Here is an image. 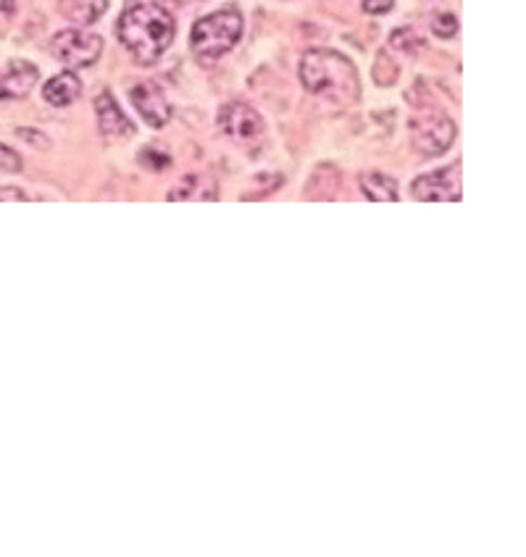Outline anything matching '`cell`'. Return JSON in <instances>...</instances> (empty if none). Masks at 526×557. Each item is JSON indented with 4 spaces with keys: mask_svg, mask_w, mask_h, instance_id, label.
<instances>
[{
    "mask_svg": "<svg viewBox=\"0 0 526 557\" xmlns=\"http://www.w3.org/2000/svg\"><path fill=\"white\" fill-rule=\"evenodd\" d=\"M360 189L369 200L377 202H395L397 200V182L382 171H366L360 174Z\"/></svg>",
    "mask_w": 526,
    "mask_h": 557,
    "instance_id": "obj_15",
    "label": "cell"
},
{
    "mask_svg": "<svg viewBox=\"0 0 526 557\" xmlns=\"http://www.w3.org/2000/svg\"><path fill=\"white\" fill-rule=\"evenodd\" d=\"M95 113H98V129L109 143H124L135 135V124L124 116L119 103L109 90H103L95 98Z\"/></svg>",
    "mask_w": 526,
    "mask_h": 557,
    "instance_id": "obj_8",
    "label": "cell"
},
{
    "mask_svg": "<svg viewBox=\"0 0 526 557\" xmlns=\"http://www.w3.org/2000/svg\"><path fill=\"white\" fill-rule=\"evenodd\" d=\"M50 55L59 59L63 66L69 69H85L93 66L100 59V50H103V40L93 32H79V29H63L56 32V37L50 40Z\"/></svg>",
    "mask_w": 526,
    "mask_h": 557,
    "instance_id": "obj_4",
    "label": "cell"
},
{
    "mask_svg": "<svg viewBox=\"0 0 526 557\" xmlns=\"http://www.w3.org/2000/svg\"><path fill=\"white\" fill-rule=\"evenodd\" d=\"M301 82L314 98L347 109L360 100L358 72L338 50H308L301 61Z\"/></svg>",
    "mask_w": 526,
    "mask_h": 557,
    "instance_id": "obj_2",
    "label": "cell"
},
{
    "mask_svg": "<svg viewBox=\"0 0 526 557\" xmlns=\"http://www.w3.org/2000/svg\"><path fill=\"white\" fill-rule=\"evenodd\" d=\"M411 195L424 202H455L461 200V161L453 166L424 174L411 185Z\"/></svg>",
    "mask_w": 526,
    "mask_h": 557,
    "instance_id": "obj_6",
    "label": "cell"
},
{
    "mask_svg": "<svg viewBox=\"0 0 526 557\" xmlns=\"http://www.w3.org/2000/svg\"><path fill=\"white\" fill-rule=\"evenodd\" d=\"M19 5H22V0H0V14L14 16L19 11Z\"/></svg>",
    "mask_w": 526,
    "mask_h": 557,
    "instance_id": "obj_23",
    "label": "cell"
},
{
    "mask_svg": "<svg viewBox=\"0 0 526 557\" xmlns=\"http://www.w3.org/2000/svg\"><path fill=\"white\" fill-rule=\"evenodd\" d=\"M40 72L29 61H9L0 69V100H22L35 90Z\"/></svg>",
    "mask_w": 526,
    "mask_h": 557,
    "instance_id": "obj_10",
    "label": "cell"
},
{
    "mask_svg": "<svg viewBox=\"0 0 526 557\" xmlns=\"http://www.w3.org/2000/svg\"><path fill=\"white\" fill-rule=\"evenodd\" d=\"M219 126L224 129V135H230L237 143H256L264 135V119L253 106L248 103H227L224 109L219 111Z\"/></svg>",
    "mask_w": 526,
    "mask_h": 557,
    "instance_id": "obj_7",
    "label": "cell"
},
{
    "mask_svg": "<svg viewBox=\"0 0 526 557\" xmlns=\"http://www.w3.org/2000/svg\"><path fill=\"white\" fill-rule=\"evenodd\" d=\"M240 37H243V14L237 9H221L195 22L189 46L203 59H219L237 46Z\"/></svg>",
    "mask_w": 526,
    "mask_h": 557,
    "instance_id": "obj_3",
    "label": "cell"
},
{
    "mask_svg": "<svg viewBox=\"0 0 526 557\" xmlns=\"http://www.w3.org/2000/svg\"><path fill=\"white\" fill-rule=\"evenodd\" d=\"M79 95L82 82L77 74L72 72L59 74V77H53L46 87H42V98H46V103L56 106V109H66V106H72L74 100L79 98Z\"/></svg>",
    "mask_w": 526,
    "mask_h": 557,
    "instance_id": "obj_12",
    "label": "cell"
},
{
    "mask_svg": "<svg viewBox=\"0 0 526 557\" xmlns=\"http://www.w3.org/2000/svg\"><path fill=\"white\" fill-rule=\"evenodd\" d=\"M0 171H11V174L22 171V156L3 143H0Z\"/></svg>",
    "mask_w": 526,
    "mask_h": 557,
    "instance_id": "obj_20",
    "label": "cell"
},
{
    "mask_svg": "<svg viewBox=\"0 0 526 557\" xmlns=\"http://www.w3.org/2000/svg\"><path fill=\"white\" fill-rule=\"evenodd\" d=\"M338 189H340V171L334 169L332 163H321V166H316L314 174H310L306 195L310 200H329L338 195Z\"/></svg>",
    "mask_w": 526,
    "mask_h": 557,
    "instance_id": "obj_14",
    "label": "cell"
},
{
    "mask_svg": "<svg viewBox=\"0 0 526 557\" xmlns=\"http://www.w3.org/2000/svg\"><path fill=\"white\" fill-rule=\"evenodd\" d=\"M432 29L440 37H455L458 35V18H455L453 14H440L432 22Z\"/></svg>",
    "mask_w": 526,
    "mask_h": 557,
    "instance_id": "obj_19",
    "label": "cell"
},
{
    "mask_svg": "<svg viewBox=\"0 0 526 557\" xmlns=\"http://www.w3.org/2000/svg\"><path fill=\"white\" fill-rule=\"evenodd\" d=\"M392 9V0H364L366 14H388Z\"/></svg>",
    "mask_w": 526,
    "mask_h": 557,
    "instance_id": "obj_21",
    "label": "cell"
},
{
    "mask_svg": "<svg viewBox=\"0 0 526 557\" xmlns=\"http://www.w3.org/2000/svg\"><path fill=\"white\" fill-rule=\"evenodd\" d=\"M374 82L382 87H390L397 82V63L390 59L388 50L377 55V63H374Z\"/></svg>",
    "mask_w": 526,
    "mask_h": 557,
    "instance_id": "obj_16",
    "label": "cell"
},
{
    "mask_svg": "<svg viewBox=\"0 0 526 557\" xmlns=\"http://www.w3.org/2000/svg\"><path fill=\"white\" fill-rule=\"evenodd\" d=\"M174 16L167 9L145 0H130L117 22V37L145 66L156 63L174 42Z\"/></svg>",
    "mask_w": 526,
    "mask_h": 557,
    "instance_id": "obj_1",
    "label": "cell"
},
{
    "mask_svg": "<svg viewBox=\"0 0 526 557\" xmlns=\"http://www.w3.org/2000/svg\"><path fill=\"white\" fill-rule=\"evenodd\" d=\"M455 135L458 129H455L453 119L440 111L411 119V139H414V148L424 156H442L453 145Z\"/></svg>",
    "mask_w": 526,
    "mask_h": 557,
    "instance_id": "obj_5",
    "label": "cell"
},
{
    "mask_svg": "<svg viewBox=\"0 0 526 557\" xmlns=\"http://www.w3.org/2000/svg\"><path fill=\"white\" fill-rule=\"evenodd\" d=\"M139 163H143V166L150 169V171H163V169L171 166V158H169L167 150H158V148H154V145H150V148H145L143 153H139Z\"/></svg>",
    "mask_w": 526,
    "mask_h": 557,
    "instance_id": "obj_17",
    "label": "cell"
},
{
    "mask_svg": "<svg viewBox=\"0 0 526 557\" xmlns=\"http://www.w3.org/2000/svg\"><path fill=\"white\" fill-rule=\"evenodd\" d=\"M130 95L132 103H135V109L139 111V116L154 126V129H161V126L169 122L171 106L156 82H139V85L132 87Z\"/></svg>",
    "mask_w": 526,
    "mask_h": 557,
    "instance_id": "obj_9",
    "label": "cell"
},
{
    "mask_svg": "<svg viewBox=\"0 0 526 557\" xmlns=\"http://www.w3.org/2000/svg\"><path fill=\"white\" fill-rule=\"evenodd\" d=\"M219 185L217 180L203 174H189L176 187L167 193V200H217Z\"/></svg>",
    "mask_w": 526,
    "mask_h": 557,
    "instance_id": "obj_11",
    "label": "cell"
},
{
    "mask_svg": "<svg viewBox=\"0 0 526 557\" xmlns=\"http://www.w3.org/2000/svg\"><path fill=\"white\" fill-rule=\"evenodd\" d=\"M3 200H16V202H27V193L19 187H0V202Z\"/></svg>",
    "mask_w": 526,
    "mask_h": 557,
    "instance_id": "obj_22",
    "label": "cell"
},
{
    "mask_svg": "<svg viewBox=\"0 0 526 557\" xmlns=\"http://www.w3.org/2000/svg\"><path fill=\"white\" fill-rule=\"evenodd\" d=\"M61 16L77 27L95 24L109 9V0H59Z\"/></svg>",
    "mask_w": 526,
    "mask_h": 557,
    "instance_id": "obj_13",
    "label": "cell"
},
{
    "mask_svg": "<svg viewBox=\"0 0 526 557\" xmlns=\"http://www.w3.org/2000/svg\"><path fill=\"white\" fill-rule=\"evenodd\" d=\"M392 46L405 50V53H414V48H424V42L418 40V37L414 35L411 29H397L395 35H392Z\"/></svg>",
    "mask_w": 526,
    "mask_h": 557,
    "instance_id": "obj_18",
    "label": "cell"
}]
</instances>
